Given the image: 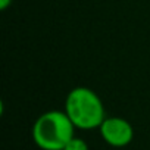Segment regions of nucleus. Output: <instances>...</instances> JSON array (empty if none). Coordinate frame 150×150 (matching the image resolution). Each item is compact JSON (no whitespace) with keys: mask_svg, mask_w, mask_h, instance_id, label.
Listing matches in <instances>:
<instances>
[{"mask_svg":"<svg viewBox=\"0 0 150 150\" xmlns=\"http://www.w3.org/2000/svg\"><path fill=\"white\" fill-rule=\"evenodd\" d=\"M31 135L41 150H63L75 135V125L65 110H47L35 119Z\"/></svg>","mask_w":150,"mask_h":150,"instance_id":"f03ea898","label":"nucleus"},{"mask_svg":"<svg viewBox=\"0 0 150 150\" xmlns=\"http://www.w3.org/2000/svg\"><path fill=\"white\" fill-rule=\"evenodd\" d=\"M100 137L112 147H125L134 138L132 125L121 116H106L99 127Z\"/></svg>","mask_w":150,"mask_h":150,"instance_id":"7ed1b4c3","label":"nucleus"},{"mask_svg":"<svg viewBox=\"0 0 150 150\" xmlns=\"http://www.w3.org/2000/svg\"><path fill=\"white\" fill-rule=\"evenodd\" d=\"M63 150H88V144H87L83 138L74 135V137L68 141V144L63 147Z\"/></svg>","mask_w":150,"mask_h":150,"instance_id":"20e7f679","label":"nucleus"},{"mask_svg":"<svg viewBox=\"0 0 150 150\" xmlns=\"http://www.w3.org/2000/svg\"><path fill=\"white\" fill-rule=\"evenodd\" d=\"M66 115L75 128L90 131L99 128L106 118L105 106L96 91L88 87H75L65 99Z\"/></svg>","mask_w":150,"mask_h":150,"instance_id":"f257e3e1","label":"nucleus"},{"mask_svg":"<svg viewBox=\"0 0 150 150\" xmlns=\"http://www.w3.org/2000/svg\"><path fill=\"white\" fill-rule=\"evenodd\" d=\"M13 0H0V9L2 11H6L11 5H12Z\"/></svg>","mask_w":150,"mask_h":150,"instance_id":"39448f33","label":"nucleus"}]
</instances>
